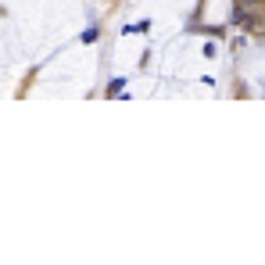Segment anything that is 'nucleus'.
<instances>
[{
	"label": "nucleus",
	"mask_w": 265,
	"mask_h": 265,
	"mask_svg": "<svg viewBox=\"0 0 265 265\" xmlns=\"http://www.w3.org/2000/svg\"><path fill=\"white\" fill-rule=\"evenodd\" d=\"M237 4H244V8H251V4H258V0H237Z\"/></svg>",
	"instance_id": "1"
}]
</instances>
